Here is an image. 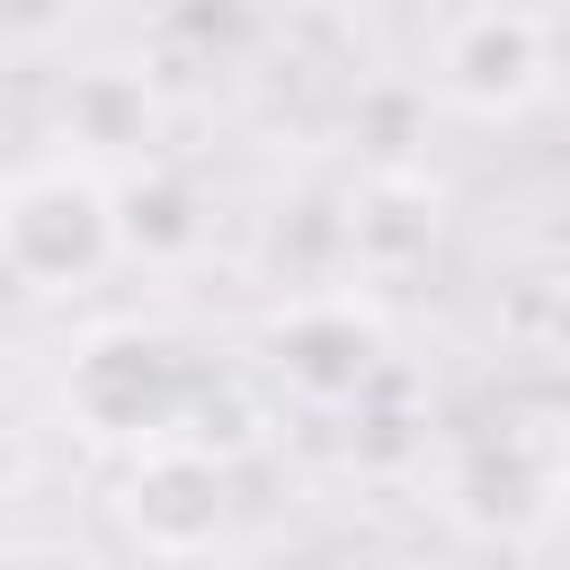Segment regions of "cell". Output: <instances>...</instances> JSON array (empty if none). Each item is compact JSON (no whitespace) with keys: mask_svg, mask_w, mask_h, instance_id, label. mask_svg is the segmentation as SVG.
<instances>
[{"mask_svg":"<svg viewBox=\"0 0 570 570\" xmlns=\"http://www.w3.org/2000/svg\"><path fill=\"white\" fill-rule=\"evenodd\" d=\"M436 89L472 116H517L552 89V18L534 9H463L436 36Z\"/></svg>","mask_w":570,"mask_h":570,"instance_id":"obj_4","label":"cell"},{"mask_svg":"<svg viewBox=\"0 0 570 570\" xmlns=\"http://www.w3.org/2000/svg\"><path fill=\"white\" fill-rule=\"evenodd\" d=\"M107 232H116V249L178 258V249L196 240V196H187L169 169H134L125 187H107Z\"/></svg>","mask_w":570,"mask_h":570,"instance_id":"obj_7","label":"cell"},{"mask_svg":"<svg viewBox=\"0 0 570 570\" xmlns=\"http://www.w3.org/2000/svg\"><path fill=\"white\" fill-rule=\"evenodd\" d=\"M267 347H276L285 383H303V392H356L365 365H374V321L356 303H294L267 330Z\"/></svg>","mask_w":570,"mask_h":570,"instance_id":"obj_5","label":"cell"},{"mask_svg":"<svg viewBox=\"0 0 570 570\" xmlns=\"http://www.w3.org/2000/svg\"><path fill=\"white\" fill-rule=\"evenodd\" d=\"M0 570H89V561L62 543H0Z\"/></svg>","mask_w":570,"mask_h":570,"instance_id":"obj_9","label":"cell"},{"mask_svg":"<svg viewBox=\"0 0 570 570\" xmlns=\"http://www.w3.org/2000/svg\"><path fill=\"white\" fill-rule=\"evenodd\" d=\"M428 249H436V196H428L419 178L383 169V178L356 196V214H347V258H356L365 276H401V267L428 258Z\"/></svg>","mask_w":570,"mask_h":570,"instance_id":"obj_6","label":"cell"},{"mask_svg":"<svg viewBox=\"0 0 570 570\" xmlns=\"http://www.w3.org/2000/svg\"><path fill=\"white\" fill-rule=\"evenodd\" d=\"M62 401L89 436H125V445H160L187 410V365L169 338H142V330H107L71 356L62 374Z\"/></svg>","mask_w":570,"mask_h":570,"instance_id":"obj_2","label":"cell"},{"mask_svg":"<svg viewBox=\"0 0 570 570\" xmlns=\"http://www.w3.org/2000/svg\"><path fill=\"white\" fill-rule=\"evenodd\" d=\"M125 525H134V543H142L151 561H196V552H214V534L232 525V472H223V454L196 445V436L142 445L134 472H125Z\"/></svg>","mask_w":570,"mask_h":570,"instance_id":"obj_3","label":"cell"},{"mask_svg":"<svg viewBox=\"0 0 570 570\" xmlns=\"http://www.w3.org/2000/svg\"><path fill=\"white\" fill-rule=\"evenodd\" d=\"M107 258H116V232H107V178L98 169H27L0 187V267L27 294L89 285Z\"/></svg>","mask_w":570,"mask_h":570,"instance_id":"obj_1","label":"cell"},{"mask_svg":"<svg viewBox=\"0 0 570 570\" xmlns=\"http://www.w3.org/2000/svg\"><path fill=\"white\" fill-rule=\"evenodd\" d=\"M62 134L80 151H134L151 134V89L134 71H80L62 98Z\"/></svg>","mask_w":570,"mask_h":570,"instance_id":"obj_8","label":"cell"}]
</instances>
